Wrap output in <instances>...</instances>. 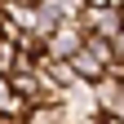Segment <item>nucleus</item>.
I'll return each mask as SVG.
<instances>
[{
  "instance_id": "nucleus-8",
  "label": "nucleus",
  "mask_w": 124,
  "mask_h": 124,
  "mask_svg": "<svg viewBox=\"0 0 124 124\" xmlns=\"http://www.w3.org/2000/svg\"><path fill=\"white\" fill-rule=\"evenodd\" d=\"M36 5H40V0H36Z\"/></svg>"
},
{
  "instance_id": "nucleus-1",
  "label": "nucleus",
  "mask_w": 124,
  "mask_h": 124,
  "mask_svg": "<svg viewBox=\"0 0 124 124\" xmlns=\"http://www.w3.org/2000/svg\"><path fill=\"white\" fill-rule=\"evenodd\" d=\"M80 22L89 36H102V40H115L124 31V5H98V9H84Z\"/></svg>"
},
{
  "instance_id": "nucleus-3",
  "label": "nucleus",
  "mask_w": 124,
  "mask_h": 124,
  "mask_svg": "<svg viewBox=\"0 0 124 124\" xmlns=\"http://www.w3.org/2000/svg\"><path fill=\"white\" fill-rule=\"evenodd\" d=\"M27 124H67V106L62 102H31Z\"/></svg>"
},
{
  "instance_id": "nucleus-4",
  "label": "nucleus",
  "mask_w": 124,
  "mask_h": 124,
  "mask_svg": "<svg viewBox=\"0 0 124 124\" xmlns=\"http://www.w3.org/2000/svg\"><path fill=\"white\" fill-rule=\"evenodd\" d=\"M53 5L62 9V18H80V13L89 9V5H84V0H53Z\"/></svg>"
},
{
  "instance_id": "nucleus-6",
  "label": "nucleus",
  "mask_w": 124,
  "mask_h": 124,
  "mask_svg": "<svg viewBox=\"0 0 124 124\" xmlns=\"http://www.w3.org/2000/svg\"><path fill=\"white\" fill-rule=\"evenodd\" d=\"M89 9H98V5H120V0H84Z\"/></svg>"
},
{
  "instance_id": "nucleus-5",
  "label": "nucleus",
  "mask_w": 124,
  "mask_h": 124,
  "mask_svg": "<svg viewBox=\"0 0 124 124\" xmlns=\"http://www.w3.org/2000/svg\"><path fill=\"white\" fill-rule=\"evenodd\" d=\"M111 44H115V62H124V31H120V36H115Z\"/></svg>"
},
{
  "instance_id": "nucleus-7",
  "label": "nucleus",
  "mask_w": 124,
  "mask_h": 124,
  "mask_svg": "<svg viewBox=\"0 0 124 124\" xmlns=\"http://www.w3.org/2000/svg\"><path fill=\"white\" fill-rule=\"evenodd\" d=\"M0 124H9V120H5V115H0Z\"/></svg>"
},
{
  "instance_id": "nucleus-2",
  "label": "nucleus",
  "mask_w": 124,
  "mask_h": 124,
  "mask_svg": "<svg viewBox=\"0 0 124 124\" xmlns=\"http://www.w3.org/2000/svg\"><path fill=\"white\" fill-rule=\"evenodd\" d=\"M71 67H75V75H80V80H89V84H98L102 75H106V67H111V62H102V58L93 53V49H80V53L71 58Z\"/></svg>"
}]
</instances>
